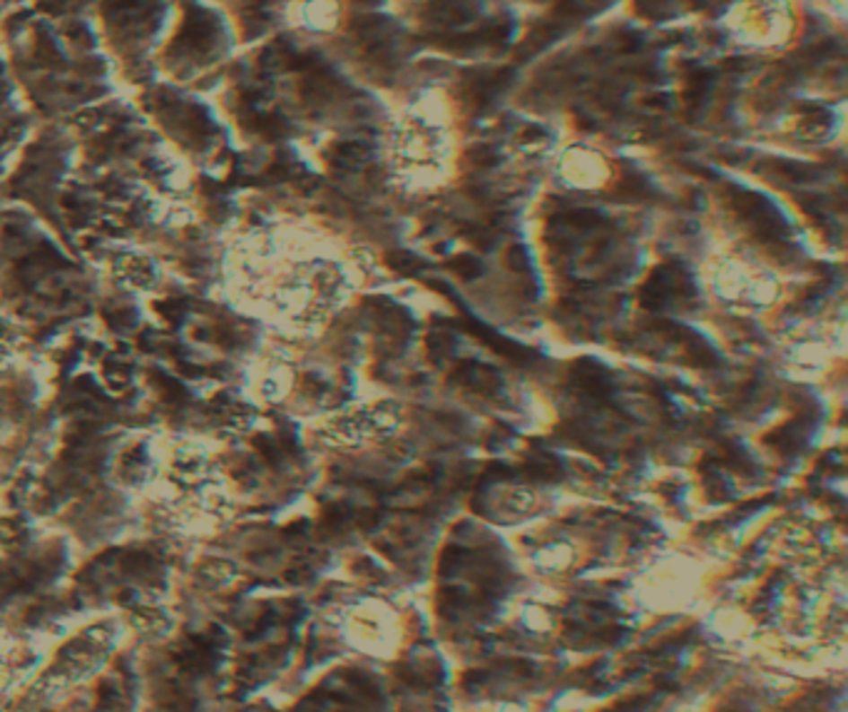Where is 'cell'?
<instances>
[{"label":"cell","mask_w":848,"mask_h":712,"mask_svg":"<svg viewBox=\"0 0 848 712\" xmlns=\"http://www.w3.org/2000/svg\"><path fill=\"white\" fill-rule=\"evenodd\" d=\"M470 160H473V163H490V160H493V150H490V147H478V150L470 153Z\"/></svg>","instance_id":"277c9868"},{"label":"cell","mask_w":848,"mask_h":712,"mask_svg":"<svg viewBox=\"0 0 848 712\" xmlns=\"http://www.w3.org/2000/svg\"><path fill=\"white\" fill-rule=\"evenodd\" d=\"M448 267L456 274H460V277H476V274L480 272V264L476 257H458V259H453Z\"/></svg>","instance_id":"7a4b0ae2"},{"label":"cell","mask_w":848,"mask_h":712,"mask_svg":"<svg viewBox=\"0 0 848 712\" xmlns=\"http://www.w3.org/2000/svg\"><path fill=\"white\" fill-rule=\"evenodd\" d=\"M508 264H511V269L515 272H522V269H528V254L522 247H512L511 252H508Z\"/></svg>","instance_id":"3957f363"},{"label":"cell","mask_w":848,"mask_h":712,"mask_svg":"<svg viewBox=\"0 0 848 712\" xmlns=\"http://www.w3.org/2000/svg\"><path fill=\"white\" fill-rule=\"evenodd\" d=\"M389 264H391V269H396V272H406V274L418 272V269H421V262L415 259L414 254H408V252L389 254Z\"/></svg>","instance_id":"6da1fadb"}]
</instances>
